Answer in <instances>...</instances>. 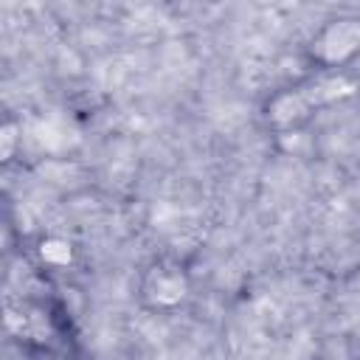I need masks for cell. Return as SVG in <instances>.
<instances>
[{"instance_id":"cell-3","label":"cell","mask_w":360,"mask_h":360,"mask_svg":"<svg viewBox=\"0 0 360 360\" xmlns=\"http://www.w3.org/2000/svg\"><path fill=\"white\" fill-rule=\"evenodd\" d=\"M191 287H188V276L177 262L169 259H158L152 262L143 276H141V287L138 295L143 301V307H149L152 312H174L186 304Z\"/></svg>"},{"instance_id":"cell-1","label":"cell","mask_w":360,"mask_h":360,"mask_svg":"<svg viewBox=\"0 0 360 360\" xmlns=\"http://www.w3.org/2000/svg\"><path fill=\"white\" fill-rule=\"evenodd\" d=\"M357 93V82L349 76V70L340 73H312L295 84L278 87L273 96H267L264 107H262V118L267 124V129L278 132V135H290L298 132L301 127H307L321 110L349 98Z\"/></svg>"},{"instance_id":"cell-2","label":"cell","mask_w":360,"mask_h":360,"mask_svg":"<svg viewBox=\"0 0 360 360\" xmlns=\"http://www.w3.org/2000/svg\"><path fill=\"white\" fill-rule=\"evenodd\" d=\"M360 56V17L340 14L326 20L307 45V59L318 73H340Z\"/></svg>"}]
</instances>
